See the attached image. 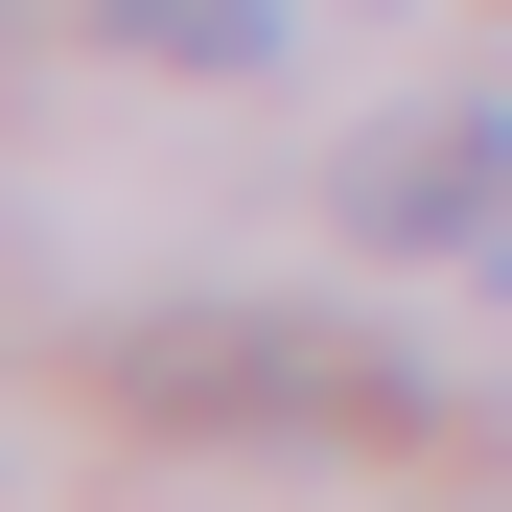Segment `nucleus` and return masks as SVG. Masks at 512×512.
<instances>
[{"label": "nucleus", "mask_w": 512, "mask_h": 512, "mask_svg": "<svg viewBox=\"0 0 512 512\" xmlns=\"http://www.w3.org/2000/svg\"><path fill=\"white\" fill-rule=\"evenodd\" d=\"M117 396H140V419H210V443H373L419 373L350 350V326H280V303H187V326L117 350Z\"/></svg>", "instance_id": "nucleus-1"}, {"label": "nucleus", "mask_w": 512, "mask_h": 512, "mask_svg": "<svg viewBox=\"0 0 512 512\" xmlns=\"http://www.w3.org/2000/svg\"><path fill=\"white\" fill-rule=\"evenodd\" d=\"M326 210H350L373 256H489V233H512V94H443V117H373Z\"/></svg>", "instance_id": "nucleus-2"}, {"label": "nucleus", "mask_w": 512, "mask_h": 512, "mask_svg": "<svg viewBox=\"0 0 512 512\" xmlns=\"http://www.w3.org/2000/svg\"><path fill=\"white\" fill-rule=\"evenodd\" d=\"M140 70H280V0H94Z\"/></svg>", "instance_id": "nucleus-3"}]
</instances>
